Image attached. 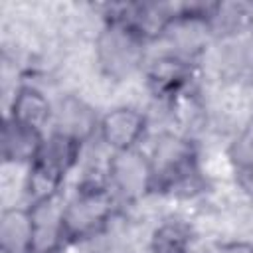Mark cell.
Returning a JSON list of instances; mask_svg holds the SVG:
<instances>
[{"label": "cell", "mask_w": 253, "mask_h": 253, "mask_svg": "<svg viewBox=\"0 0 253 253\" xmlns=\"http://www.w3.org/2000/svg\"><path fill=\"white\" fill-rule=\"evenodd\" d=\"M32 219H34L32 251L34 253H51L59 245V241L65 233L63 211L51 200H45L34 208Z\"/></svg>", "instance_id": "cell-6"}, {"label": "cell", "mask_w": 253, "mask_h": 253, "mask_svg": "<svg viewBox=\"0 0 253 253\" xmlns=\"http://www.w3.org/2000/svg\"><path fill=\"white\" fill-rule=\"evenodd\" d=\"M57 126H59V134L77 142V140L91 134V130L95 126V115L81 101H77L73 97H67L59 105Z\"/></svg>", "instance_id": "cell-10"}, {"label": "cell", "mask_w": 253, "mask_h": 253, "mask_svg": "<svg viewBox=\"0 0 253 253\" xmlns=\"http://www.w3.org/2000/svg\"><path fill=\"white\" fill-rule=\"evenodd\" d=\"M75 140L55 134L47 146H43L38 154L36 168L30 176V196L36 200V204L49 200L53 190L59 184L61 174L67 170V166L73 162L75 156Z\"/></svg>", "instance_id": "cell-1"}, {"label": "cell", "mask_w": 253, "mask_h": 253, "mask_svg": "<svg viewBox=\"0 0 253 253\" xmlns=\"http://www.w3.org/2000/svg\"><path fill=\"white\" fill-rule=\"evenodd\" d=\"M109 213V202L101 192H89L79 196L63 211V225L67 235H87L95 231Z\"/></svg>", "instance_id": "cell-4"}, {"label": "cell", "mask_w": 253, "mask_h": 253, "mask_svg": "<svg viewBox=\"0 0 253 253\" xmlns=\"http://www.w3.org/2000/svg\"><path fill=\"white\" fill-rule=\"evenodd\" d=\"M42 150L38 128L26 126L14 119L4 125L2 132V152L6 160H30L38 158Z\"/></svg>", "instance_id": "cell-9"}, {"label": "cell", "mask_w": 253, "mask_h": 253, "mask_svg": "<svg viewBox=\"0 0 253 253\" xmlns=\"http://www.w3.org/2000/svg\"><path fill=\"white\" fill-rule=\"evenodd\" d=\"M190 158H192L190 146L182 138H176L172 134H166L160 140H156L152 174L164 176V178H168L172 174H178L188 164Z\"/></svg>", "instance_id": "cell-11"}, {"label": "cell", "mask_w": 253, "mask_h": 253, "mask_svg": "<svg viewBox=\"0 0 253 253\" xmlns=\"http://www.w3.org/2000/svg\"><path fill=\"white\" fill-rule=\"evenodd\" d=\"M97 55L107 75L123 79L138 67L142 59V45L132 30L125 26H111L99 38Z\"/></svg>", "instance_id": "cell-2"}, {"label": "cell", "mask_w": 253, "mask_h": 253, "mask_svg": "<svg viewBox=\"0 0 253 253\" xmlns=\"http://www.w3.org/2000/svg\"><path fill=\"white\" fill-rule=\"evenodd\" d=\"M180 79H182V69L180 65H176V61L170 59L158 61V65L152 71V81L156 83V87H170Z\"/></svg>", "instance_id": "cell-16"}, {"label": "cell", "mask_w": 253, "mask_h": 253, "mask_svg": "<svg viewBox=\"0 0 253 253\" xmlns=\"http://www.w3.org/2000/svg\"><path fill=\"white\" fill-rule=\"evenodd\" d=\"M144 119L132 109H117L109 113L101 123L103 138L117 150H128V146L140 136Z\"/></svg>", "instance_id": "cell-7"}, {"label": "cell", "mask_w": 253, "mask_h": 253, "mask_svg": "<svg viewBox=\"0 0 253 253\" xmlns=\"http://www.w3.org/2000/svg\"><path fill=\"white\" fill-rule=\"evenodd\" d=\"M221 253H253V245L251 243H243V241H237V243H229L221 249Z\"/></svg>", "instance_id": "cell-18"}, {"label": "cell", "mask_w": 253, "mask_h": 253, "mask_svg": "<svg viewBox=\"0 0 253 253\" xmlns=\"http://www.w3.org/2000/svg\"><path fill=\"white\" fill-rule=\"evenodd\" d=\"M34 219L32 211L8 210L0 219V245L4 253H26L32 251Z\"/></svg>", "instance_id": "cell-8"}, {"label": "cell", "mask_w": 253, "mask_h": 253, "mask_svg": "<svg viewBox=\"0 0 253 253\" xmlns=\"http://www.w3.org/2000/svg\"><path fill=\"white\" fill-rule=\"evenodd\" d=\"M219 71L225 77H243L253 73V32H231L217 49Z\"/></svg>", "instance_id": "cell-5"}, {"label": "cell", "mask_w": 253, "mask_h": 253, "mask_svg": "<svg viewBox=\"0 0 253 253\" xmlns=\"http://www.w3.org/2000/svg\"><path fill=\"white\" fill-rule=\"evenodd\" d=\"M152 247H154V253H186L188 231L180 223H166L160 229H156Z\"/></svg>", "instance_id": "cell-13"}, {"label": "cell", "mask_w": 253, "mask_h": 253, "mask_svg": "<svg viewBox=\"0 0 253 253\" xmlns=\"http://www.w3.org/2000/svg\"><path fill=\"white\" fill-rule=\"evenodd\" d=\"M111 178L128 198L144 194L152 180V164L134 150H119L111 160Z\"/></svg>", "instance_id": "cell-3"}, {"label": "cell", "mask_w": 253, "mask_h": 253, "mask_svg": "<svg viewBox=\"0 0 253 253\" xmlns=\"http://www.w3.org/2000/svg\"><path fill=\"white\" fill-rule=\"evenodd\" d=\"M229 154H231V160L237 166V170L253 166V119L243 128V132L235 138Z\"/></svg>", "instance_id": "cell-15"}, {"label": "cell", "mask_w": 253, "mask_h": 253, "mask_svg": "<svg viewBox=\"0 0 253 253\" xmlns=\"http://www.w3.org/2000/svg\"><path fill=\"white\" fill-rule=\"evenodd\" d=\"M206 26L198 20V18H190V20H182L176 26H172V42H176L180 45V49L184 51H196L204 40H206Z\"/></svg>", "instance_id": "cell-14"}, {"label": "cell", "mask_w": 253, "mask_h": 253, "mask_svg": "<svg viewBox=\"0 0 253 253\" xmlns=\"http://www.w3.org/2000/svg\"><path fill=\"white\" fill-rule=\"evenodd\" d=\"M237 178H239V184L245 192L253 194V166L249 168H243V170H237Z\"/></svg>", "instance_id": "cell-17"}, {"label": "cell", "mask_w": 253, "mask_h": 253, "mask_svg": "<svg viewBox=\"0 0 253 253\" xmlns=\"http://www.w3.org/2000/svg\"><path fill=\"white\" fill-rule=\"evenodd\" d=\"M49 107L47 101L42 97V93H38L36 89H22L14 101V115L12 119L32 126V128H40L42 123L47 119Z\"/></svg>", "instance_id": "cell-12"}]
</instances>
